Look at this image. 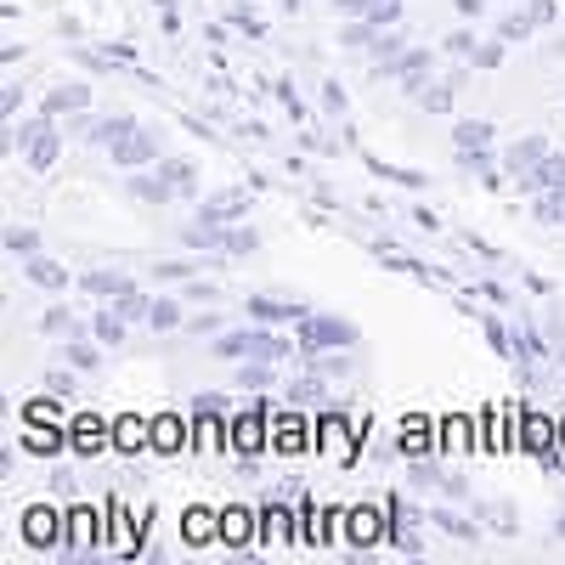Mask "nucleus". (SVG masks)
Returning a JSON list of instances; mask_svg holds the SVG:
<instances>
[{
    "mask_svg": "<svg viewBox=\"0 0 565 565\" xmlns=\"http://www.w3.org/2000/svg\"><path fill=\"white\" fill-rule=\"evenodd\" d=\"M40 328H45V334H68L74 317H68V311H45V317H40Z\"/></svg>",
    "mask_w": 565,
    "mask_h": 565,
    "instance_id": "nucleus-52",
    "label": "nucleus"
},
{
    "mask_svg": "<svg viewBox=\"0 0 565 565\" xmlns=\"http://www.w3.org/2000/svg\"><path fill=\"white\" fill-rule=\"evenodd\" d=\"M463 430H469V418H441V424H436V447H441V452L469 447V436H463Z\"/></svg>",
    "mask_w": 565,
    "mask_h": 565,
    "instance_id": "nucleus-34",
    "label": "nucleus"
},
{
    "mask_svg": "<svg viewBox=\"0 0 565 565\" xmlns=\"http://www.w3.org/2000/svg\"><path fill=\"white\" fill-rule=\"evenodd\" d=\"M23 266H29V282H34V289H45V295H63L68 282H74L57 260H45V255H34V260H23Z\"/></svg>",
    "mask_w": 565,
    "mask_h": 565,
    "instance_id": "nucleus-24",
    "label": "nucleus"
},
{
    "mask_svg": "<svg viewBox=\"0 0 565 565\" xmlns=\"http://www.w3.org/2000/svg\"><path fill=\"white\" fill-rule=\"evenodd\" d=\"M108 153H114V164H119V170H148V164H159V141L136 125V130H125V136L114 141Z\"/></svg>",
    "mask_w": 565,
    "mask_h": 565,
    "instance_id": "nucleus-10",
    "label": "nucleus"
},
{
    "mask_svg": "<svg viewBox=\"0 0 565 565\" xmlns=\"http://www.w3.org/2000/svg\"><path fill=\"white\" fill-rule=\"evenodd\" d=\"M521 430H526V436H521V441H526V452L548 469V476H559V469H565V441H559V424H548L543 413H526V418H521Z\"/></svg>",
    "mask_w": 565,
    "mask_h": 565,
    "instance_id": "nucleus-3",
    "label": "nucleus"
},
{
    "mask_svg": "<svg viewBox=\"0 0 565 565\" xmlns=\"http://www.w3.org/2000/svg\"><path fill=\"white\" fill-rule=\"evenodd\" d=\"M289 521H295L289 503H277V498H271V503L260 509V537H266V543H289V537L300 532V526H289Z\"/></svg>",
    "mask_w": 565,
    "mask_h": 565,
    "instance_id": "nucleus-22",
    "label": "nucleus"
},
{
    "mask_svg": "<svg viewBox=\"0 0 565 565\" xmlns=\"http://www.w3.org/2000/svg\"><path fill=\"white\" fill-rule=\"evenodd\" d=\"M114 311H119L125 322H148V317H153V300H148V295H141L136 282H130L125 295H114Z\"/></svg>",
    "mask_w": 565,
    "mask_h": 565,
    "instance_id": "nucleus-28",
    "label": "nucleus"
},
{
    "mask_svg": "<svg viewBox=\"0 0 565 565\" xmlns=\"http://www.w3.org/2000/svg\"><path fill=\"white\" fill-rule=\"evenodd\" d=\"M18 148H23V164H29V170H40V175L52 170V164H57V153H63L52 114H45V119H29V125L18 130Z\"/></svg>",
    "mask_w": 565,
    "mask_h": 565,
    "instance_id": "nucleus-4",
    "label": "nucleus"
},
{
    "mask_svg": "<svg viewBox=\"0 0 565 565\" xmlns=\"http://www.w3.org/2000/svg\"><path fill=\"white\" fill-rule=\"evenodd\" d=\"M317 447L334 458V463H356V447H362V430L351 418H340V413H322V424H317Z\"/></svg>",
    "mask_w": 565,
    "mask_h": 565,
    "instance_id": "nucleus-7",
    "label": "nucleus"
},
{
    "mask_svg": "<svg viewBox=\"0 0 565 565\" xmlns=\"http://www.w3.org/2000/svg\"><path fill=\"white\" fill-rule=\"evenodd\" d=\"M90 334H97L108 351L125 345V317H119V311H97V317H90Z\"/></svg>",
    "mask_w": 565,
    "mask_h": 565,
    "instance_id": "nucleus-30",
    "label": "nucleus"
},
{
    "mask_svg": "<svg viewBox=\"0 0 565 565\" xmlns=\"http://www.w3.org/2000/svg\"><path fill=\"white\" fill-rule=\"evenodd\" d=\"M396 452L413 458V463H418V458H430V452H436V424L424 418V413H407V418L396 424Z\"/></svg>",
    "mask_w": 565,
    "mask_h": 565,
    "instance_id": "nucleus-11",
    "label": "nucleus"
},
{
    "mask_svg": "<svg viewBox=\"0 0 565 565\" xmlns=\"http://www.w3.org/2000/svg\"><path fill=\"white\" fill-rule=\"evenodd\" d=\"M407 90H413V97H418V90H424V79H430V52H407V57H396V68H391Z\"/></svg>",
    "mask_w": 565,
    "mask_h": 565,
    "instance_id": "nucleus-25",
    "label": "nucleus"
},
{
    "mask_svg": "<svg viewBox=\"0 0 565 565\" xmlns=\"http://www.w3.org/2000/svg\"><path fill=\"white\" fill-rule=\"evenodd\" d=\"M481 447L498 452L503 447V430H498V413H481Z\"/></svg>",
    "mask_w": 565,
    "mask_h": 565,
    "instance_id": "nucleus-50",
    "label": "nucleus"
},
{
    "mask_svg": "<svg viewBox=\"0 0 565 565\" xmlns=\"http://www.w3.org/2000/svg\"><path fill=\"white\" fill-rule=\"evenodd\" d=\"M114 452H125V458L153 452V424H148V418H136V413L114 418Z\"/></svg>",
    "mask_w": 565,
    "mask_h": 565,
    "instance_id": "nucleus-15",
    "label": "nucleus"
},
{
    "mask_svg": "<svg viewBox=\"0 0 565 565\" xmlns=\"http://www.w3.org/2000/svg\"><path fill=\"white\" fill-rule=\"evenodd\" d=\"M7 249H12L18 260H34V255H40V232H29V226H7Z\"/></svg>",
    "mask_w": 565,
    "mask_h": 565,
    "instance_id": "nucleus-37",
    "label": "nucleus"
},
{
    "mask_svg": "<svg viewBox=\"0 0 565 565\" xmlns=\"http://www.w3.org/2000/svg\"><path fill=\"white\" fill-rule=\"evenodd\" d=\"M458 164H463V170H476V175H487V181L498 186V170H492V153H487V148H463Z\"/></svg>",
    "mask_w": 565,
    "mask_h": 565,
    "instance_id": "nucleus-41",
    "label": "nucleus"
},
{
    "mask_svg": "<svg viewBox=\"0 0 565 565\" xmlns=\"http://www.w3.org/2000/svg\"><path fill=\"white\" fill-rule=\"evenodd\" d=\"M282 396H289V407H328V380H322V373H300V380H289V391H282Z\"/></svg>",
    "mask_w": 565,
    "mask_h": 565,
    "instance_id": "nucleus-19",
    "label": "nucleus"
},
{
    "mask_svg": "<svg viewBox=\"0 0 565 565\" xmlns=\"http://www.w3.org/2000/svg\"><path fill=\"white\" fill-rule=\"evenodd\" d=\"M532 29H537V23H532V12H514V18H503V23H498V34H503V40H526Z\"/></svg>",
    "mask_w": 565,
    "mask_h": 565,
    "instance_id": "nucleus-48",
    "label": "nucleus"
},
{
    "mask_svg": "<svg viewBox=\"0 0 565 565\" xmlns=\"http://www.w3.org/2000/svg\"><path fill=\"white\" fill-rule=\"evenodd\" d=\"M45 391H52V396H74L79 385L68 380V373H45Z\"/></svg>",
    "mask_w": 565,
    "mask_h": 565,
    "instance_id": "nucleus-53",
    "label": "nucleus"
},
{
    "mask_svg": "<svg viewBox=\"0 0 565 565\" xmlns=\"http://www.w3.org/2000/svg\"><path fill=\"white\" fill-rule=\"evenodd\" d=\"M469 295H481V300H487V306H498V311H503V306L514 300V295L503 289V282H498V277H487V282H476V289H469Z\"/></svg>",
    "mask_w": 565,
    "mask_h": 565,
    "instance_id": "nucleus-47",
    "label": "nucleus"
},
{
    "mask_svg": "<svg viewBox=\"0 0 565 565\" xmlns=\"http://www.w3.org/2000/svg\"><path fill=\"white\" fill-rule=\"evenodd\" d=\"M18 108H23V90L7 85V90H0V114H18Z\"/></svg>",
    "mask_w": 565,
    "mask_h": 565,
    "instance_id": "nucleus-56",
    "label": "nucleus"
},
{
    "mask_svg": "<svg viewBox=\"0 0 565 565\" xmlns=\"http://www.w3.org/2000/svg\"><path fill=\"white\" fill-rule=\"evenodd\" d=\"M526 12H532V23H548V18H554V0H532Z\"/></svg>",
    "mask_w": 565,
    "mask_h": 565,
    "instance_id": "nucleus-58",
    "label": "nucleus"
},
{
    "mask_svg": "<svg viewBox=\"0 0 565 565\" xmlns=\"http://www.w3.org/2000/svg\"><path fill=\"white\" fill-rule=\"evenodd\" d=\"M514 334H521V356H526V362H548V356H554L537 322H521V328H514Z\"/></svg>",
    "mask_w": 565,
    "mask_h": 565,
    "instance_id": "nucleus-32",
    "label": "nucleus"
},
{
    "mask_svg": "<svg viewBox=\"0 0 565 565\" xmlns=\"http://www.w3.org/2000/svg\"><path fill=\"white\" fill-rule=\"evenodd\" d=\"M159 170H164V186H175V193H186V199L199 193V175H193V164H175V159H159Z\"/></svg>",
    "mask_w": 565,
    "mask_h": 565,
    "instance_id": "nucleus-33",
    "label": "nucleus"
},
{
    "mask_svg": "<svg viewBox=\"0 0 565 565\" xmlns=\"http://www.w3.org/2000/svg\"><path fill=\"white\" fill-rule=\"evenodd\" d=\"M125 130H136V119H130V114H114V119H85V136L97 141V148H114V141H119Z\"/></svg>",
    "mask_w": 565,
    "mask_h": 565,
    "instance_id": "nucleus-26",
    "label": "nucleus"
},
{
    "mask_svg": "<svg viewBox=\"0 0 565 565\" xmlns=\"http://www.w3.org/2000/svg\"><path fill=\"white\" fill-rule=\"evenodd\" d=\"M244 215H249V186H221L199 210V221H244Z\"/></svg>",
    "mask_w": 565,
    "mask_h": 565,
    "instance_id": "nucleus-16",
    "label": "nucleus"
},
{
    "mask_svg": "<svg viewBox=\"0 0 565 565\" xmlns=\"http://www.w3.org/2000/svg\"><path fill=\"white\" fill-rule=\"evenodd\" d=\"M487 345H492L503 362H521V334H509L498 317H487Z\"/></svg>",
    "mask_w": 565,
    "mask_h": 565,
    "instance_id": "nucleus-29",
    "label": "nucleus"
},
{
    "mask_svg": "<svg viewBox=\"0 0 565 565\" xmlns=\"http://www.w3.org/2000/svg\"><path fill=\"white\" fill-rule=\"evenodd\" d=\"M373 255H380V266H391V271H407V277H418V282H447V271L424 266V260H413V255H391V244H373Z\"/></svg>",
    "mask_w": 565,
    "mask_h": 565,
    "instance_id": "nucleus-21",
    "label": "nucleus"
},
{
    "mask_svg": "<svg viewBox=\"0 0 565 565\" xmlns=\"http://www.w3.org/2000/svg\"><path fill=\"white\" fill-rule=\"evenodd\" d=\"M559 441H565V418H559Z\"/></svg>",
    "mask_w": 565,
    "mask_h": 565,
    "instance_id": "nucleus-62",
    "label": "nucleus"
},
{
    "mask_svg": "<svg viewBox=\"0 0 565 565\" xmlns=\"http://www.w3.org/2000/svg\"><path fill=\"white\" fill-rule=\"evenodd\" d=\"M193 413L199 418H226L232 407H226V396H193Z\"/></svg>",
    "mask_w": 565,
    "mask_h": 565,
    "instance_id": "nucleus-49",
    "label": "nucleus"
},
{
    "mask_svg": "<svg viewBox=\"0 0 565 565\" xmlns=\"http://www.w3.org/2000/svg\"><path fill=\"white\" fill-rule=\"evenodd\" d=\"M68 554H85V548H97L103 543V514L97 509H90V503H74L68 509Z\"/></svg>",
    "mask_w": 565,
    "mask_h": 565,
    "instance_id": "nucleus-13",
    "label": "nucleus"
},
{
    "mask_svg": "<svg viewBox=\"0 0 565 565\" xmlns=\"http://www.w3.org/2000/svg\"><path fill=\"white\" fill-rule=\"evenodd\" d=\"M181 537L193 543V548L215 543V537H221V514H215V509H204V503H193V509L181 514Z\"/></svg>",
    "mask_w": 565,
    "mask_h": 565,
    "instance_id": "nucleus-18",
    "label": "nucleus"
},
{
    "mask_svg": "<svg viewBox=\"0 0 565 565\" xmlns=\"http://www.w3.org/2000/svg\"><path fill=\"white\" fill-rule=\"evenodd\" d=\"M153 328H159V334H170V328H181V300H153V317H148Z\"/></svg>",
    "mask_w": 565,
    "mask_h": 565,
    "instance_id": "nucleus-40",
    "label": "nucleus"
},
{
    "mask_svg": "<svg viewBox=\"0 0 565 565\" xmlns=\"http://www.w3.org/2000/svg\"><path fill=\"white\" fill-rule=\"evenodd\" d=\"M148 424H153V452H164V458L186 452V447H193V430H199V424H186L181 413H159Z\"/></svg>",
    "mask_w": 565,
    "mask_h": 565,
    "instance_id": "nucleus-12",
    "label": "nucleus"
},
{
    "mask_svg": "<svg viewBox=\"0 0 565 565\" xmlns=\"http://www.w3.org/2000/svg\"><path fill=\"white\" fill-rule=\"evenodd\" d=\"M159 277L164 282H193V266H186V260H159Z\"/></svg>",
    "mask_w": 565,
    "mask_h": 565,
    "instance_id": "nucleus-51",
    "label": "nucleus"
},
{
    "mask_svg": "<svg viewBox=\"0 0 565 565\" xmlns=\"http://www.w3.org/2000/svg\"><path fill=\"white\" fill-rule=\"evenodd\" d=\"M63 447H68V430H57V424H29L23 452H34V458H57Z\"/></svg>",
    "mask_w": 565,
    "mask_h": 565,
    "instance_id": "nucleus-20",
    "label": "nucleus"
},
{
    "mask_svg": "<svg viewBox=\"0 0 565 565\" xmlns=\"http://www.w3.org/2000/svg\"><path fill=\"white\" fill-rule=\"evenodd\" d=\"M63 537H68V514H57L52 503H29V509H23V543H29V548L52 554Z\"/></svg>",
    "mask_w": 565,
    "mask_h": 565,
    "instance_id": "nucleus-6",
    "label": "nucleus"
},
{
    "mask_svg": "<svg viewBox=\"0 0 565 565\" xmlns=\"http://www.w3.org/2000/svg\"><path fill=\"white\" fill-rule=\"evenodd\" d=\"M226 447L238 452V458H260V452L271 447V424H266V413H260V407L232 413V424H226Z\"/></svg>",
    "mask_w": 565,
    "mask_h": 565,
    "instance_id": "nucleus-5",
    "label": "nucleus"
},
{
    "mask_svg": "<svg viewBox=\"0 0 565 565\" xmlns=\"http://www.w3.org/2000/svg\"><path fill=\"white\" fill-rule=\"evenodd\" d=\"M447 45H452V52H469V57H476V34H469V29H458Z\"/></svg>",
    "mask_w": 565,
    "mask_h": 565,
    "instance_id": "nucleus-57",
    "label": "nucleus"
},
{
    "mask_svg": "<svg viewBox=\"0 0 565 565\" xmlns=\"http://www.w3.org/2000/svg\"><path fill=\"white\" fill-rule=\"evenodd\" d=\"M68 447H74L79 458L108 452V447H114V424H108V418H97V413H79V418L68 424Z\"/></svg>",
    "mask_w": 565,
    "mask_h": 565,
    "instance_id": "nucleus-9",
    "label": "nucleus"
},
{
    "mask_svg": "<svg viewBox=\"0 0 565 565\" xmlns=\"http://www.w3.org/2000/svg\"><path fill=\"white\" fill-rule=\"evenodd\" d=\"M210 351L221 362H289L300 351V340H282L271 328H249V334H221Z\"/></svg>",
    "mask_w": 565,
    "mask_h": 565,
    "instance_id": "nucleus-1",
    "label": "nucleus"
},
{
    "mask_svg": "<svg viewBox=\"0 0 565 565\" xmlns=\"http://www.w3.org/2000/svg\"><path fill=\"white\" fill-rule=\"evenodd\" d=\"M63 351H68V362H74L79 373H97V367H103V351H97V345H63Z\"/></svg>",
    "mask_w": 565,
    "mask_h": 565,
    "instance_id": "nucleus-45",
    "label": "nucleus"
},
{
    "mask_svg": "<svg viewBox=\"0 0 565 565\" xmlns=\"http://www.w3.org/2000/svg\"><path fill=\"white\" fill-rule=\"evenodd\" d=\"M452 141H458V148H487V141H492V125L463 119V125H452Z\"/></svg>",
    "mask_w": 565,
    "mask_h": 565,
    "instance_id": "nucleus-38",
    "label": "nucleus"
},
{
    "mask_svg": "<svg viewBox=\"0 0 565 565\" xmlns=\"http://www.w3.org/2000/svg\"><path fill=\"white\" fill-rule=\"evenodd\" d=\"M255 532H260V526H255V514H249L244 503H226V509H221V543H226V548H249Z\"/></svg>",
    "mask_w": 565,
    "mask_h": 565,
    "instance_id": "nucleus-17",
    "label": "nucleus"
},
{
    "mask_svg": "<svg viewBox=\"0 0 565 565\" xmlns=\"http://www.w3.org/2000/svg\"><path fill=\"white\" fill-rule=\"evenodd\" d=\"M532 215H537V221H559V226H565V186H548V193H537Z\"/></svg>",
    "mask_w": 565,
    "mask_h": 565,
    "instance_id": "nucleus-36",
    "label": "nucleus"
},
{
    "mask_svg": "<svg viewBox=\"0 0 565 565\" xmlns=\"http://www.w3.org/2000/svg\"><path fill=\"white\" fill-rule=\"evenodd\" d=\"M79 289H85V295H125L130 277H119V271H85Z\"/></svg>",
    "mask_w": 565,
    "mask_h": 565,
    "instance_id": "nucleus-31",
    "label": "nucleus"
},
{
    "mask_svg": "<svg viewBox=\"0 0 565 565\" xmlns=\"http://www.w3.org/2000/svg\"><path fill=\"white\" fill-rule=\"evenodd\" d=\"M23 424H57V402H52V396L23 402Z\"/></svg>",
    "mask_w": 565,
    "mask_h": 565,
    "instance_id": "nucleus-43",
    "label": "nucleus"
},
{
    "mask_svg": "<svg viewBox=\"0 0 565 565\" xmlns=\"http://www.w3.org/2000/svg\"><path fill=\"white\" fill-rule=\"evenodd\" d=\"M458 7H463V12H469V18H476V12H481V7H487V0H458Z\"/></svg>",
    "mask_w": 565,
    "mask_h": 565,
    "instance_id": "nucleus-60",
    "label": "nucleus"
},
{
    "mask_svg": "<svg viewBox=\"0 0 565 565\" xmlns=\"http://www.w3.org/2000/svg\"><path fill=\"white\" fill-rule=\"evenodd\" d=\"M362 334L345 322V317H322V311H306L300 317V351L306 356H322V351H351Z\"/></svg>",
    "mask_w": 565,
    "mask_h": 565,
    "instance_id": "nucleus-2",
    "label": "nucleus"
},
{
    "mask_svg": "<svg viewBox=\"0 0 565 565\" xmlns=\"http://www.w3.org/2000/svg\"><path fill=\"white\" fill-rule=\"evenodd\" d=\"M317 436L306 430V418H300V407L295 413H282L277 424H271V452H282V458H300L306 447H311Z\"/></svg>",
    "mask_w": 565,
    "mask_h": 565,
    "instance_id": "nucleus-14",
    "label": "nucleus"
},
{
    "mask_svg": "<svg viewBox=\"0 0 565 565\" xmlns=\"http://www.w3.org/2000/svg\"><path fill=\"white\" fill-rule=\"evenodd\" d=\"M430 521H436L447 537H458V543H476V526H469L463 514H452V509H430Z\"/></svg>",
    "mask_w": 565,
    "mask_h": 565,
    "instance_id": "nucleus-35",
    "label": "nucleus"
},
{
    "mask_svg": "<svg viewBox=\"0 0 565 565\" xmlns=\"http://www.w3.org/2000/svg\"><path fill=\"white\" fill-rule=\"evenodd\" d=\"M391 509H373V503H356V509H345V537H351V548H380L385 537H391V521H385Z\"/></svg>",
    "mask_w": 565,
    "mask_h": 565,
    "instance_id": "nucleus-8",
    "label": "nucleus"
},
{
    "mask_svg": "<svg viewBox=\"0 0 565 565\" xmlns=\"http://www.w3.org/2000/svg\"><path fill=\"white\" fill-rule=\"evenodd\" d=\"M295 543H322V521H317V503H300V532Z\"/></svg>",
    "mask_w": 565,
    "mask_h": 565,
    "instance_id": "nucleus-44",
    "label": "nucleus"
},
{
    "mask_svg": "<svg viewBox=\"0 0 565 565\" xmlns=\"http://www.w3.org/2000/svg\"><path fill=\"white\" fill-rule=\"evenodd\" d=\"M271 367H277V362H249V367L238 373V385H244V391H271Z\"/></svg>",
    "mask_w": 565,
    "mask_h": 565,
    "instance_id": "nucleus-42",
    "label": "nucleus"
},
{
    "mask_svg": "<svg viewBox=\"0 0 565 565\" xmlns=\"http://www.w3.org/2000/svg\"><path fill=\"white\" fill-rule=\"evenodd\" d=\"M322 103H328V114H345V90L340 85H322Z\"/></svg>",
    "mask_w": 565,
    "mask_h": 565,
    "instance_id": "nucleus-55",
    "label": "nucleus"
},
{
    "mask_svg": "<svg viewBox=\"0 0 565 565\" xmlns=\"http://www.w3.org/2000/svg\"><path fill=\"white\" fill-rule=\"evenodd\" d=\"M367 170L380 175V181H396V186H424L418 170H396V164H385V159H367Z\"/></svg>",
    "mask_w": 565,
    "mask_h": 565,
    "instance_id": "nucleus-39",
    "label": "nucleus"
},
{
    "mask_svg": "<svg viewBox=\"0 0 565 565\" xmlns=\"http://www.w3.org/2000/svg\"><path fill=\"white\" fill-rule=\"evenodd\" d=\"M559 537H565V514H559Z\"/></svg>",
    "mask_w": 565,
    "mask_h": 565,
    "instance_id": "nucleus-61",
    "label": "nucleus"
},
{
    "mask_svg": "<svg viewBox=\"0 0 565 565\" xmlns=\"http://www.w3.org/2000/svg\"><path fill=\"white\" fill-rule=\"evenodd\" d=\"M249 311H255L260 322H300V317H306V306H295V300H266V295H255Z\"/></svg>",
    "mask_w": 565,
    "mask_h": 565,
    "instance_id": "nucleus-27",
    "label": "nucleus"
},
{
    "mask_svg": "<svg viewBox=\"0 0 565 565\" xmlns=\"http://www.w3.org/2000/svg\"><path fill=\"white\" fill-rule=\"evenodd\" d=\"M537 159H548V153H543V141H537V136H532V141H521V148H514V153H509V164H514V170H532Z\"/></svg>",
    "mask_w": 565,
    "mask_h": 565,
    "instance_id": "nucleus-46",
    "label": "nucleus"
},
{
    "mask_svg": "<svg viewBox=\"0 0 565 565\" xmlns=\"http://www.w3.org/2000/svg\"><path fill=\"white\" fill-rule=\"evenodd\" d=\"M226 23H238V29H244V34H266V29H260V23H255V18H249V12H232V18H226Z\"/></svg>",
    "mask_w": 565,
    "mask_h": 565,
    "instance_id": "nucleus-59",
    "label": "nucleus"
},
{
    "mask_svg": "<svg viewBox=\"0 0 565 565\" xmlns=\"http://www.w3.org/2000/svg\"><path fill=\"white\" fill-rule=\"evenodd\" d=\"M503 63V45H476V68H498Z\"/></svg>",
    "mask_w": 565,
    "mask_h": 565,
    "instance_id": "nucleus-54",
    "label": "nucleus"
},
{
    "mask_svg": "<svg viewBox=\"0 0 565 565\" xmlns=\"http://www.w3.org/2000/svg\"><path fill=\"white\" fill-rule=\"evenodd\" d=\"M79 108H90V85H57L40 103V114H79Z\"/></svg>",
    "mask_w": 565,
    "mask_h": 565,
    "instance_id": "nucleus-23",
    "label": "nucleus"
}]
</instances>
